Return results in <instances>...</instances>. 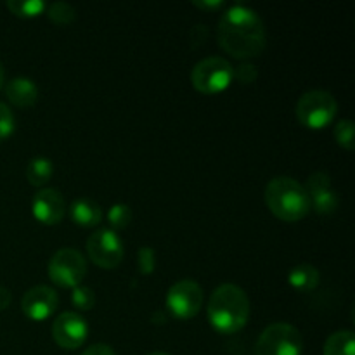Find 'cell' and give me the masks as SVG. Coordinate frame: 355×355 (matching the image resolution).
Instances as JSON below:
<instances>
[{"label":"cell","mask_w":355,"mask_h":355,"mask_svg":"<svg viewBox=\"0 0 355 355\" xmlns=\"http://www.w3.org/2000/svg\"><path fill=\"white\" fill-rule=\"evenodd\" d=\"M220 47L236 59H252L263 52L267 44L262 17L252 7L234 3L220 16L217 26Z\"/></svg>","instance_id":"6da1fadb"},{"label":"cell","mask_w":355,"mask_h":355,"mask_svg":"<svg viewBox=\"0 0 355 355\" xmlns=\"http://www.w3.org/2000/svg\"><path fill=\"white\" fill-rule=\"evenodd\" d=\"M304 187L309 194V200H311V208H314L318 214L329 215L338 208V194H336L328 173H312V175H309L307 184Z\"/></svg>","instance_id":"7c38bea8"},{"label":"cell","mask_w":355,"mask_h":355,"mask_svg":"<svg viewBox=\"0 0 355 355\" xmlns=\"http://www.w3.org/2000/svg\"><path fill=\"white\" fill-rule=\"evenodd\" d=\"M338 111V104L328 90H309L298 99L295 113L298 121L307 128H324L331 123Z\"/></svg>","instance_id":"277c9868"},{"label":"cell","mask_w":355,"mask_h":355,"mask_svg":"<svg viewBox=\"0 0 355 355\" xmlns=\"http://www.w3.org/2000/svg\"><path fill=\"white\" fill-rule=\"evenodd\" d=\"M16 130V118L7 104L0 103V142L9 139Z\"/></svg>","instance_id":"cb8c5ba5"},{"label":"cell","mask_w":355,"mask_h":355,"mask_svg":"<svg viewBox=\"0 0 355 355\" xmlns=\"http://www.w3.org/2000/svg\"><path fill=\"white\" fill-rule=\"evenodd\" d=\"M137 262H139V270H141L142 274H151L156 267L155 250L149 248V246H142L137 253Z\"/></svg>","instance_id":"d4e9b609"},{"label":"cell","mask_w":355,"mask_h":355,"mask_svg":"<svg viewBox=\"0 0 355 355\" xmlns=\"http://www.w3.org/2000/svg\"><path fill=\"white\" fill-rule=\"evenodd\" d=\"M148 355H168V354H163V352H153V354H148Z\"/></svg>","instance_id":"4dcf8cb0"},{"label":"cell","mask_w":355,"mask_h":355,"mask_svg":"<svg viewBox=\"0 0 355 355\" xmlns=\"http://www.w3.org/2000/svg\"><path fill=\"white\" fill-rule=\"evenodd\" d=\"M319 281H321V274L311 263H298L288 274V283L291 284V288L302 291V293L315 290Z\"/></svg>","instance_id":"2e32d148"},{"label":"cell","mask_w":355,"mask_h":355,"mask_svg":"<svg viewBox=\"0 0 355 355\" xmlns=\"http://www.w3.org/2000/svg\"><path fill=\"white\" fill-rule=\"evenodd\" d=\"M232 66L227 59L217 58H205L198 62L191 71V82L194 89L203 94H217L222 92L229 87L232 80Z\"/></svg>","instance_id":"52a82bcc"},{"label":"cell","mask_w":355,"mask_h":355,"mask_svg":"<svg viewBox=\"0 0 355 355\" xmlns=\"http://www.w3.org/2000/svg\"><path fill=\"white\" fill-rule=\"evenodd\" d=\"M59 305V297L54 288L38 284L30 288L23 295L21 300V311L31 321H45L55 312Z\"/></svg>","instance_id":"8fae6325"},{"label":"cell","mask_w":355,"mask_h":355,"mask_svg":"<svg viewBox=\"0 0 355 355\" xmlns=\"http://www.w3.org/2000/svg\"><path fill=\"white\" fill-rule=\"evenodd\" d=\"M259 76L257 66L252 62H243L238 68L232 69V78H238L241 83H253Z\"/></svg>","instance_id":"484cf974"},{"label":"cell","mask_w":355,"mask_h":355,"mask_svg":"<svg viewBox=\"0 0 355 355\" xmlns=\"http://www.w3.org/2000/svg\"><path fill=\"white\" fill-rule=\"evenodd\" d=\"M89 324L78 312H62L52 324V336L61 349L75 350L85 343Z\"/></svg>","instance_id":"30bf717a"},{"label":"cell","mask_w":355,"mask_h":355,"mask_svg":"<svg viewBox=\"0 0 355 355\" xmlns=\"http://www.w3.org/2000/svg\"><path fill=\"white\" fill-rule=\"evenodd\" d=\"M322 355H355V335L350 329L335 331L324 343Z\"/></svg>","instance_id":"e0dca14e"},{"label":"cell","mask_w":355,"mask_h":355,"mask_svg":"<svg viewBox=\"0 0 355 355\" xmlns=\"http://www.w3.org/2000/svg\"><path fill=\"white\" fill-rule=\"evenodd\" d=\"M69 215H71L75 224L82 225V227H94L103 220V208L99 207L97 201L90 200V198H78V200L73 201Z\"/></svg>","instance_id":"9a60e30c"},{"label":"cell","mask_w":355,"mask_h":355,"mask_svg":"<svg viewBox=\"0 0 355 355\" xmlns=\"http://www.w3.org/2000/svg\"><path fill=\"white\" fill-rule=\"evenodd\" d=\"M335 139L342 148L352 151L355 148V134L352 120H340L335 127Z\"/></svg>","instance_id":"7402d4cb"},{"label":"cell","mask_w":355,"mask_h":355,"mask_svg":"<svg viewBox=\"0 0 355 355\" xmlns=\"http://www.w3.org/2000/svg\"><path fill=\"white\" fill-rule=\"evenodd\" d=\"M49 277L61 288H76L87 274V260L75 248H61L51 257Z\"/></svg>","instance_id":"8992f818"},{"label":"cell","mask_w":355,"mask_h":355,"mask_svg":"<svg viewBox=\"0 0 355 355\" xmlns=\"http://www.w3.org/2000/svg\"><path fill=\"white\" fill-rule=\"evenodd\" d=\"M31 211L38 222L45 225H55L61 222L66 211V201L61 191L55 187L40 189L31 200Z\"/></svg>","instance_id":"4fadbf2b"},{"label":"cell","mask_w":355,"mask_h":355,"mask_svg":"<svg viewBox=\"0 0 355 355\" xmlns=\"http://www.w3.org/2000/svg\"><path fill=\"white\" fill-rule=\"evenodd\" d=\"M71 304L75 305L78 311H90V309L96 305V295L90 290L89 286H82L78 284L76 288H73L71 291Z\"/></svg>","instance_id":"603a6c76"},{"label":"cell","mask_w":355,"mask_h":355,"mask_svg":"<svg viewBox=\"0 0 355 355\" xmlns=\"http://www.w3.org/2000/svg\"><path fill=\"white\" fill-rule=\"evenodd\" d=\"M6 96L14 106L30 107L38 101V87L28 76H16L6 85Z\"/></svg>","instance_id":"5bb4252c"},{"label":"cell","mask_w":355,"mask_h":355,"mask_svg":"<svg viewBox=\"0 0 355 355\" xmlns=\"http://www.w3.org/2000/svg\"><path fill=\"white\" fill-rule=\"evenodd\" d=\"M10 300H12L10 291L7 290V288L0 286V311H6V309L10 305Z\"/></svg>","instance_id":"f1b7e54d"},{"label":"cell","mask_w":355,"mask_h":355,"mask_svg":"<svg viewBox=\"0 0 355 355\" xmlns=\"http://www.w3.org/2000/svg\"><path fill=\"white\" fill-rule=\"evenodd\" d=\"M266 203L269 210L284 222L302 220L312 210L304 184L286 175L274 177L267 184Z\"/></svg>","instance_id":"3957f363"},{"label":"cell","mask_w":355,"mask_h":355,"mask_svg":"<svg viewBox=\"0 0 355 355\" xmlns=\"http://www.w3.org/2000/svg\"><path fill=\"white\" fill-rule=\"evenodd\" d=\"M90 260L101 269H114L123 260V243L113 229H99L87 241Z\"/></svg>","instance_id":"9c48e42d"},{"label":"cell","mask_w":355,"mask_h":355,"mask_svg":"<svg viewBox=\"0 0 355 355\" xmlns=\"http://www.w3.org/2000/svg\"><path fill=\"white\" fill-rule=\"evenodd\" d=\"M304 340L295 326L274 322L257 340L255 355H302Z\"/></svg>","instance_id":"5b68a950"},{"label":"cell","mask_w":355,"mask_h":355,"mask_svg":"<svg viewBox=\"0 0 355 355\" xmlns=\"http://www.w3.org/2000/svg\"><path fill=\"white\" fill-rule=\"evenodd\" d=\"M193 3L196 7H200V9H207V10L220 9V7H224V0H194Z\"/></svg>","instance_id":"83f0119b"},{"label":"cell","mask_w":355,"mask_h":355,"mask_svg":"<svg viewBox=\"0 0 355 355\" xmlns=\"http://www.w3.org/2000/svg\"><path fill=\"white\" fill-rule=\"evenodd\" d=\"M45 10L49 19L55 24H68L76 17V9L68 2H52Z\"/></svg>","instance_id":"ffe728a7"},{"label":"cell","mask_w":355,"mask_h":355,"mask_svg":"<svg viewBox=\"0 0 355 355\" xmlns=\"http://www.w3.org/2000/svg\"><path fill=\"white\" fill-rule=\"evenodd\" d=\"M82 355H116V352L106 343H96V345H90Z\"/></svg>","instance_id":"4316f807"},{"label":"cell","mask_w":355,"mask_h":355,"mask_svg":"<svg viewBox=\"0 0 355 355\" xmlns=\"http://www.w3.org/2000/svg\"><path fill=\"white\" fill-rule=\"evenodd\" d=\"M203 305V290L193 279H182L172 284L166 293V307L180 321L193 319Z\"/></svg>","instance_id":"ba28073f"},{"label":"cell","mask_w":355,"mask_h":355,"mask_svg":"<svg viewBox=\"0 0 355 355\" xmlns=\"http://www.w3.org/2000/svg\"><path fill=\"white\" fill-rule=\"evenodd\" d=\"M3 78H6V71H3V64L0 62V89H2L3 85Z\"/></svg>","instance_id":"f546056e"},{"label":"cell","mask_w":355,"mask_h":355,"mask_svg":"<svg viewBox=\"0 0 355 355\" xmlns=\"http://www.w3.org/2000/svg\"><path fill=\"white\" fill-rule=\"evenodd\" d=\"M250 318V298L238 284H220L208 302V319L222 335H234L245 328Z\"/></svg>","instance_id":"7a4b0ae2"},{"label":"cell","mask_w":355,"mask_h":355,"mask_svg":"<svg viewBox=\"0 0 355 355\" xmlns=\"http://www.w3.org/2000/svg\"><path fill=\"white\" fill-rule=\"evenodd\" d=\"M107 220L113 229H125L132 220V210L125 203H114L107 211Z\"/></svg>","instance_id":"44dd1931"},{"label":"cell","mask_w":355,"mask_h":355,"mask_svg":"<svg viewBox=\"0 0 355 355\" xmlns=\"http://www.w3.org/2000/svg\"><path fill=\"white\" fill-rule=\"evenodd\" d=\"M7 9L19 17H35L47 9V3L42 0H7Z\"/></svg>","instance_id":"d6986e66"},{"label":"cell","mask_w":355,"mask_h":355,"mask_svg":"<svg viewBox=\"0 0 355 355\" xmlns=\"http://www.w3.org/2000/svg\"><path fill=\"white\" fill-rule=\"evenodd\" d=\"M52 175H54V165H52L51 159L44 158V156H37V158L30 159L26 166V179L30 180L31 186H45Z\"/></svg>","instance_id":"ac0fdd59"}]
</instances>
